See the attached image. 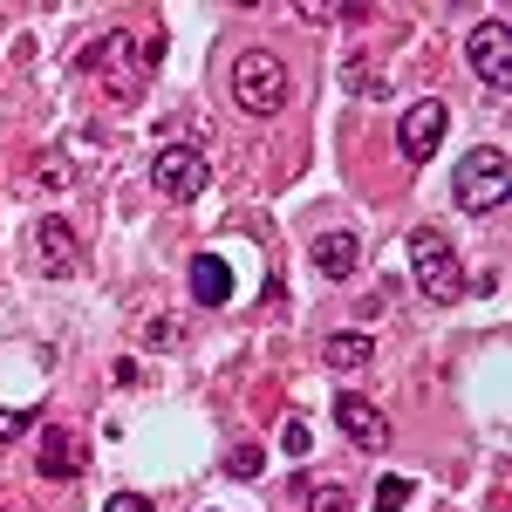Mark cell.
I'll return each mask as SVG.
<instances>
[{
    "label": "cell",
    "instance_id": "11",
    "mask_svg": "<svg viewBox=\"0 0 512 512\" xmlns=\"http://www.w3.org/2000/svg\"><path fill=\"white\" fill-rule=\"evenodd\" d=\"M82 465H89V458H82V437L62 431V424H48V431H41V478L62 485V478H82Z\"/></svg>",
    "mask_w": 512,
    "mask_h": 512
},
{
    "label": "cell",
    "instance_id": "13",
    "mask_svg": "<svg viewBox=\"0 0 512 512\" xmlns=\"http://www.w3.org/2000/svg\"><path fill=\"white\" fill-rule=\"evenodd\" d=\"M321 355H328V369H335V376H362L376 349H369V335H362V328H335V335L321 342Z\"/></svg>",
    "mask_w": 512,
    "mask_h": 512
},
{
    "label": "cell",
    "instance_id": "7",
    "mask_svg": "<svg viewBox=\"0 0 512 512\" xmlns=\"http://www.w3.org/2000/svg\"><path fill=\"white\" fill-rule=\"evenodd\" d=\"M465 62H472V76L485 89H506L512 82V28L506 21H478L472 35H465Z\"/></svg>",
    "mask_w": 512,
    "mask_h": 512
},
{
    "label": "cell",
    "instance_id": "16",
    "mask_svg": "<svg viewBox=\"0 0 512 512\" xmlns=\"http://www.w3.org/2000/svg\"><path fill=\"white\" fill-rule=\"evenodd\" d=\"M403 506H410V478L383 472V478H376V512H403Z\"/></svg>",
    "mask_w": 512,
    "mask_h": 512
},
{
    "label": "cell",
    "instance_id": "18",
    "mask_svg": "<svg viewBox=\"0 0 512 512\" xmlns=\"http://www.w3.org/2000/svg\"><path fill=\"white\" fill-rule=\"evenodd\" d=\"M41 424V410H28V403H21V410H14V403H0V444H7V437H21V431H35Z\"/></svg>",
    "mask_w": 512,
    "mask_h": 512
},
{
    "label": "cell",
    "instance_id": "1",
    "mask_svg": "<svg viewBox=\"0 0 512 512\" xmlns=\"http://www.w3.org/2000/svg\"><path fill=\"white\" fill-rule=\"evenodd\" d=\"M164 55V35H130V28H110L103 41H89L76 55V76H103L110 82V96H144V76H151V62Z\"/></svg>",
    "mask_w": 512,
    "mask_h": 512
},
{
    "label": "cell",
    "instance_id": "10",
    "mask_svg": "<svg viewBox=\"0 0 512 512\" xmlns=\"http://www.w3.org/2000/svg\"><path fill=\"white\" fill-rule=\"evenodd\" d=\"M308 260H315L328 280H349L355 267H362V239L342 233V226H335V233H315V239H308Z\"/></svg>",
    "mask_w": 512,
    "mask_h": 512
},
{
    "label": "cell",
    "instance_id": "12",
    "mask_svg": "<svg viewBox=\"0 0 512 512\" xmlns=\"http://www.w3.org/2000/svg\"><path fill=\"white\" fill-rule=\"evenodd\" d=\"M192 301L198 308H226V301H233V260L192 253Z\"/></svg>",
    "mask_w": 512,
    "mask_h": 512
},
{
    "label": "cell",
    "instance_id": "21",
    "mask_svg": "<svg viewBox=\"0 0 512 512\" xmlns=\"http://www.w3.org/2000/svg\"><path fill=\"white\" fill-rule=\"evenodd\" d=\"M144 342H151V349H178V342H185V328H178V321H151V328H144Z\"/></svg>",
    "mask_w": 512,
    "mask_h": 512
},
{
    "label": "cell",
    "instance_id": "5",
    "mask_svg": "<svg viewBox=\"0 0 512 512\" xmlns=\"http://www.w3.org/2000/svg\"><path fill=\"white\" fill-rule=\"evenodd\" d=\"M151 185H158L171 205H192V198L212 185V164H205L198 144H164L158 158H151Z\"/></svg>",
    "mask_w": 512,
    "mask_h": 512
},
{
    "label": "cell",
    "instance_id": "17",
    "mask_svg": "<svg viewBox=\"0 0 512 512\" xmlns=\"http://www.w3.org/2000/svg\"><path fill=\"white\" fill-rule=\"evenodd\" d=\"M342 89H355V96H383V76H376L369 62H342Z\"/></svg>",
    "mask_w": 512,
    "mask_h": 512
},
{
    "label": "cell",
    "instance_id": "4",
    "mask_svg": "<svg viewBox=\"0 0 512 512\" xmlns=\"http://www.w3.org/2000/svg\"><path fill=\"white\" fill-rule=\"evenodd\" d=\"M458 205L465 212H499L512 198V158L499 151V144H472L465 158H458Z\"/></svg>",
    "mask_w": 512,
    "mask_h": 512
},
{
    "label": "cell",
    "instance_id": "19",
    "mask_svg": "<svg viewBox=\"0 0 512 512\" xmlns=\"http://www.w3.org/2000/svg\"><path fill=\"white\" fill-rule=\"evenodd\" d=\"M308 512H349V485H308Z\"/></svg>",
    "mask_w": 512,
    "mask_h": 512
},
{
    "label": "cell",
    "instance_id": "15",
    "mask_svg": "<svg viewBox=\"0 0 512 512\" xmlns=\"http://www.w3.org/2000/svg\"><path fill=\"white\" fill-rule=\"evenodd\" d=\"M35 185L41 192H62V185H69V158H62V151H41L35 158Z\"/></svg>",
    "mask_w": 512,
    "mask_h": 512
},
{
    "label": "cell",
    "instance_id": "20",
    "mask_svg": "<svg viewBox=\"0 0 512 512\" xmlns=\"http://www.w3.org/2000/svg\"><path fill=\"white\" fill-rule=\"evenodd\" d=\"M308 444H315V431H308L301 417H287V424H280V451H287V458H308Z\"/></svg>",
    "mask_w": 512,
    "mask_h": 512
},
{
    "label": "cell",
    "instance_id": "14",
    "mask_svg": "<svg viewBox=\"0 0 512 512\" xmlns=\"http://www.w3.org/2000/svg\"><path fill=\"white\" fill-rule=\"evenodd\" d=\"M219 465H226V478H260V465H267V451H260V444H233V451H226Z\"/></svg>",
    "mask_w": 512,
    "mask_h": 512
},
{
    "label": "cell",
    "instance_id": "3",
    "mask_svg": "<svg viewBox=\"0 0 512 512\" xmlns=\"http://www.w3.org/2000/svg\"><path fill=\"white\" fill-rule=\"evenodd\" d=\"M410 274H417V287L431 294V301H465V260H458V246L437 233V226H417L410 233Z\"/></svg>",
    "mask_w": 512,
    "mask_h": 512
},
{
    "label": "cell",
    "instance_id": "9",
    "mask_svg": "<svg viewBox=\"0 0 512 512\" xmlns=\"http://www.w3.org/2000/svg\"><path fill=\"white\" fill-rule=\"evenodd\" d=\"M35 267L48 280H69L82 267V239H76L69 219H41V226H35Z\"/></svg>",
    "mask_w": 512,
    "mask_h": 512
},
{
    "label": "cell",
    "instance_id": "2",
    "mask_svg": "<svg viewBox=\"0 0 512 512\" xmlns=\"http://www.w3.org/2000/svg\"><path fill=\"white\" fill-rule=\"evenodd\" d=\"M226 89H233L239 110L280 117L287 96H294V76H287V62H280L274 48H246V55H233V69H226Z\"/></svg>",
    "mask_w": 512,
    "mask_h": 512
},
{
    "label": "cell",
    "instance_id": "6",
    "mask_svg": "<svg viewBox=\"0 0 512 512\" xmlns=\"http://www.w3.org/2000/svg\"><path fill=\"white\" fill-rule=\"evenodd\" d=\"M444 130H451V110H444L437 96L410 103V110H403V130H396V151H403V164H431L437 151H444Z\"/></svg>",
    "mask_w": 512,
    "mask_h": 512
},
{
    "label": "cell",
    "instance_id": "8",
    "mask_svg": "<svg viewBox=\"0 0 512 512\" xmlns=\"http://www.w3.org/2000/svg\"><path fill=\"white\" fill-rule=\"evenodd\" d=\"M335 431L349 437L355 451H369V458H383V451H390V417H383L369 396H355V390L335 396Z\"/></svg>",
    "mask_w": 512,
    "mask_h": 512
},
{
    "label": "cell",
    "instance_id": "22",
    "mask_svg": "<svg viewBox=\"0 0 512 512\" xmlns=\"http://www.w3.org/2000/svg\"><path fill=\"white\" fill-rule=\"evenodd\" d=\"M103 512H158V506H151L144 492H117V499H110V506H103Z\"/></svg>",
    "mask_w": 512,
    "mask_h": 512
}]
</instances>
